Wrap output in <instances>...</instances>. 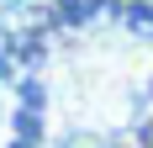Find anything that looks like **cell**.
<instances>
[{
	"label": "cell",
	"mask_w": 153,
	"mask_h": 148,
	"mask_svg": "<svg viewBox=\"0 0 153 148\" xmlns=\"http://www.w3.org/2000/svg\"><path fill=\"white\" fill-rule=\"evenodd\" d=\"M53 148H111L106 127L90 117H74V122H63L58 132H53Z\"/></svg>",
	"instance_id": "6da1fadb"
},
{
	"label": "cell",
	"mask_w": 153,
	"mask_h": 148,
	"mask_svg": "<svg viewBox=\"0 0 153 148\" xmlns=\"http://www.w3.org/2000/svg\"><path fill=\"white\" fill-rule=\"evenodd\" d=\"M137 85H143V101H148V106H153V58H148V64H143V74H137Z\"/></svg>",
	"instance_id": "7a4b0ae2"
},
{
	"label": "cell",
	"mask_w": 153,
	"mask_h": 148,
	"mask_svg": "<svg viewBox=\"0 0 153 148\" xmlns=\"http://www.w3.org/2000/svg\"><path fill=\"white\" fill-rule=\"evenodd\" d=\"M0 148H5V143H0Z\"/></svg>",
	"instance_id": "3957f363"
}]
</instances>
